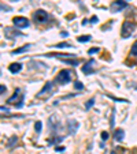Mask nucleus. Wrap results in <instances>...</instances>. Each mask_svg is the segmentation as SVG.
I'll use <instances>...</instances> for the list:
<instances>
[{
	"mask_svg": "<svg viewBox=\"0 0 137 154\" xmlns=\"http://www.w3.org/2000/svg\"><path fill=\"white\" fill-rule=\"evenodd\" d=\"M93 104H95V98H91L87 102V104H85V108H87V109H89V108H91V106H92Z\"/></svg>",
	"mask_w": 137,
	"mask_h": 154,
	"instance_id": "nucleus-19",
	"label": "nucleus"
},
{
	"mask_svg": "<svg viewBox=\"0 0 137 154\" xmlns=\"http://www.w3.org/2000/svg\"><path fill=\"white\" fill-rule=\"evenodd\" d=\"M97 52H99V48H91V49L88 50L89 55H93V53H97Z\"/></svg>",
	"mask_w": 137,
	"mask_h": 154,
	"instance_id": "nucleus-22",
	"label": "nucleus"
},
{
	"mask_svg": "<svg viewBox=\"0 0 137 154\" xmlns=\"http://www.w3.org/2000/svg\"><path fill=\"white\" fill-rule=\"evenodd\" d=\"M1 10H3V11H10L11 8H10V7H7V6H4V4H1Z\"/></svg>",
	"mask_w": 137,
	"mask_h": 154,
	"instance_id": "nucleus-26",
	"label": "nucleus"
},
{
	"mask_svg": "<svg viewBox=\"0 0 137 154\" xmlns=\"http://www.w3.org/2000/svg\"><path fill=\"white\" fill-rule=\"evenodd\" d=\"M134 27H136L134 23H132V22H125L124 26H122V33H124L122 36H124V37H129L130 33L134 30Z\"/></svg>",
	"mask_w": 137,
	"mask_h": 154,
	"instance_id": "nucleus-4",
	"label": "nucleus"
},
{
	"mask_svg": "<svg viewBox=\"0 0 137 154\" xmlns=\"http://www.w3.org/2000/svg\"><path fill=\"white\" fill-rule=\"evenodd\" d=\"M55 80L59 85H66V83H68V82L71 80V72H70L68 70H62V71L58 74Z\"/></svg>",
	"mask_w": 137,
	"mask_h": 154,
	"instance_id": "nucleus-1",
	"label": "nucleus"
},
{
	"mask_svg": "<svg viewBox=\"0 0 137 154\" xmlns=\"http://www.w3.org/2000/svg\"><path fill=\"white\" fill-rule=\"evenodd\" d=\"M4 92H6V86H4V85H1V86H0V93L3 94Z\"/></svg>",
	"mask_w": 137,
	"mask_h": 154,
	"instance_id": "nucleus-28",
	"label": "nucleus"
},
{
	"mask_svg": "<svg viewBox=\"0 0 137 154\" xmlns=\"http://www.w3.org/2000/svg\"><path fill=\"white\" fill-rule=\"evenodd\" d=\"M130 56H137V41H134V44L132 45V49H130Z\"/></svg>",
	"mask_w": 137,
	"mask_h": 154,
	"instance_id": "nucleus-14",
	"label": "nucleus"
},
{
	"mask_svg": "<svg viewBox=\"0 0 137 154\" xmlns=\"http://www.w3.org/2000/svg\"><path fill=\"white\" fill-rule=\"evenodd\" d=\"M111 154H115V153H111Z\"/></svg>",
	"mask_w": 137,
	"mask_h": 154,
	"instance_id": "nucleus-32",
	"label": "nucleus"
},
{
	"mask_svg": "<svg viewBox=\"0 0 137 154\" xmlns=\"http://www.w3.org/2000/svg\"><path fill=\"white\" fill-rule=\"evenodd\" d=\"M34 128H36V131H37V132H41L43 123H41V121H36V124H34Z\"/></svg>",
	"mask_w": 137,
	"mask_h": 154,
	"instance_id": "nucleus-17",
	"label": "nucleus"
},
{
	"mask_svg": "<svg viewBox=\"0 0 137 154\" xmlns=\"http://www.w3.org/2000/svg\"><path fill=\"white\" fill-rule=\"evenodd\" d=\"M55 150H56V151H63V150H64V149H63V147H56Z\"/></svg>",
	"mask_w": 137,
	"mask_h": 154,
	"instance_id": "nucleus-31",
	"label": "nucleus"
},
{
	"mask_svg": "<svg viewBox=\"0 0 137 154\" xmlns=\"http://www.w3.org/2000/svg\"><path fill=\"white\" fill-rule=\"evenodd\" d=\"M8 70H10L11 74H17V72H19L22 70V64L21 63H13V64H10Z\"/></svg>",
	"mask_w": 137,
	"mask_h": 154,
	"instance_id": "nucleus-8",
	"label": "nucleus"
},
{
	"mask_svg": "<svg viewBox=\"0 0 137 154\" xmlns=\"http://www.w3.org/2000/svg\"><path fill=\"white\" fill-rule=\"evenodd\" d=\"M78 125H80V124L77 123L75 120H68V131H70V134H75Z\"/></svg>",
	"mask_w": 137,
	"mask_h": 154,
	"instance_id": "nucleus-9",
	"label": "nucleus"
},
{
	"mask_svg": "<svg viewBox=\"0 0 137 154\" xmlns=\"http://www.w3.org/2000/svg\"><path fill=\"white\" fill-rule=\"evenodd\" d=\"M124 136H125V131H124V129H122V128L115 129V132H114V139H115V141L121 142L122 139H124Z\"/></svg>",
	"mask_w": 137,
	"mask_h": 154,
	"instance_id": "nucleus-10",
	"label": "nucleus"
},
{
	"mask_svg": "<svg viewBox=\"0 0 137 154\" xmlns=\"http://www.w3.org/2000/svg\"><path fill=\"white\" fill-rule=\"evenodd\" d=\"M93 64H95V62L91 59V60H88L84 66L81 67V71L84 72L85 75H89V74H92L93 72Z\"/></svg>",
	"mask_w": 137,
	"mask_h": 154,
	"instance_id": "nucleus-6",
	"label": "nucleus"
},
{
	"mask_svg": "<svg viewBox=\"0 0 137 154\" xmlns=\"http://www.w3.org/2000/svg\"><path fill=\"white\" fill-rule=\"evenodd\" d=\"M56 48H67V46H70L67 42H60V44H58V45H55Z\"/></svg>",
	"mask_w": 137,
	"mask_h": 154,
	"instance_id": "nucleus-20",
	"label": "nucleus"
},
{
	"mask_svg": "<svg viewBox=\"0 0 137 154\" xmlns=\"http://www.w3.org/2000/svg\"><path fill=\"white\" fill-rule=\"evenodd\" d=\"M114 117H115V113L112 112V115H111V123H110V124H111L112 128H114Z\"/></svg>",
	"mask_w": 137,
	"mask_h": 154,
	"instance_id": "nucleus-27",
	"label": "nucleus"
},
{
	"mask_svg": "<svg viewBox=\"0 0 137 154\" xmlns=\"http://www.w3.org/2000/svg\"><path fill=\"white\" fill-rule=\"evenodd\" d=\"M97 21H99V18H97V17L95 15V17H92V18H91V23H96Z\"/></svg>",
	"mask_w": 137,
	"mask_h": 154,
	"instance_id": "nucleus-25",
	"label": "nucleus"
},
{
	"mask_svg": "<svg viewBox=\"0 0 137 154\" xmlns=\"http://www.w3.org/2000/svg\"><path fill=\"white\" fill-rule=\"evenodd\" d=\"M62 141H63L62 136H56V138H54V139H51L48 143H50V145H55V142H62Z\"/></svg>",
	"mask_w": 137,
	"mask_h": 154,
	"instance_id": "nucleus-18",
	"label": "nucleus"
},
{
	"mask_svg": "<svg viewBox=\"0 0 137 154\" xmlns=\"http://www.w3.org/2000/svg\"><path fill=\"white\" fill-rule=\"evenodd\" d=\"M19 93H21V89H17V90L14 92V94L11 96V97H10V98H8V102H10V104H13V102H15V100H17V97H18V94H19Z\"/></svg>",
	"mask_w": 137,
	"mask_h": 154,
	"instance_id": "nucleus-13",
	"label": "nucleus"
},
{
	"mask_svg": "<svg viewBox=\"0 0 137 154\" xmlns=\"http://www.w3.org/2000/svg\"><path fill=\"white\" fill-rule=\"evenodd\" d=\"M60 36H62V37H67L68 33H67V31H62V33H60Z\"/></svg>",
	"mask_w": 137,
	"mask_h": 154,
	"instance_id": "nucleus-29",
	"label": "nucleus"
},
{
	"mask_svg": "<svg viewBox=\"0 0 137 154\" xmlns=\"http://www.w3.org/2000/svg\"><path fill=\"white\" fill-rule=\"evenodd\" d=\"M51 89H52V82H47V83L44 85L43 90H40V92L37 93V97H38V96H43V94H45L47 92H50Z\"/></svg>",
	"mask_w": 137,
	"mask_h": 154,
	"instance_id": "nucleus-11",
	"label": "nucleus"
},
{
	"mask_svg": "<svg viewBox=\"0 0 137 154\" xmlns=\"http://www.w3.org/2000/svg\"><path fill=\"white\" fill-rule=\"evenodd\" d=\"M15 141H17V136H13V138L10 139V143H8V146H13L14 142H15Z\"/></svg>",
	"mask_w": 137,
	"mask_h": 154,
	"instance_id": "nucleus-24",
	"label": "nucleus"
},
{
	"mask_svg": "<svg viewBox=\"0 0 137 154\" xmlns=\"http://www.w3.org/2000/svg\"><path fill=\"white\" fill-rule=\"evenodd\" d=\"M100 136H101V139H103V141H107V139H108V132H107V131H103Z\"/></svg>",
	"mask_w": 137,
	"mask_h": 154,
	"instance_id": "nucleus-21",
	"label": "nucleus"
},
{
	"mask_svg": "<svg viewBox=\"0 0 137 154\" xmlns=\"http://www.w3.org/2000/svg\"><path fill=\"white\" fill-rule=\"evenodd\" d=\"M55 116H51L50 117V121H48V125L51 127V129H52V134L55 135L56 134V131H58V128H59V123H56L55 121Z\"/></svg>",
	"mask_w": 137,
	"mask_h": 154,
	"instance_id": "nucleus-7",
	"label": "nucleus"
},
{
	"mask_svg": "<svg viewBox=\"0 0 137 154\" xmlns=\"http://www.w3.org/2000/svg\"><path fill=\"white\" fill-rule=\"evenodd\" d=\"M89 40H91V36H80V37L77 38L78 42H87V41H89Z\"/></svg>",
	"mask_w": 137,
	"mask_h": 154,
	"instance_id": "nucleus-15",
	"label": "nucleus"
},
{
	"mask_svg": "<svg viewBox=\"0 0 137 154\" xmlns=\"http://www.w3.org/2000/svg\"><path fill=\"white\" fill-rule=\"evenodd\" d=\"M33 19L38 22V23H41V22H47L48 21V14L45 13L44 10H37L36 13L33 14Z\"/></svg>",
	"mask_w": 137,
	"mask_h": 154,
	"instance_id": "nucleus-3",
	"label": "nucleus"
},
{
	"mask_svg": "<svg viewBox=\"0 0 137 154\" xmlns=\"http://www.w3.org/2000/svg\"><path fill=\"white\" fill-rule=\"evenodd\" d=\"M74 89H77V90H82V89H84V85H82L80 80H75L74 82Z\"/></svg>",
	"mask_w": 137,
	"mask_h": 154,
	"instance_id": "nucleus-16",
	"label": "nucleus"
},
{
	"mask_svg": "<svg viewBox=\"0 0 137 154\" xmlns=\"http://www.w3.org/2000/svg\"><path fill=\"white\" fill-rule=\"evenodd\" d=\"M13 22H14V26H15V27H19V29L29 27V25H30L29 19L25 18V17H15V18L13 19Z\"/></svg>",
	"mask_w": 137,
	"mask_h": 154,
	"instance_id": "nucleus-2",
	"label": "nucleus"
},
{
	"mask_svg": "<svg viewBox=\"0 0 137 154\" xmlns=\"http://www.w3.org/2000/svg\"><path fill=\"white\" fill-rule=\"evenodd\" d=\"M1 112H3V113H8V109L4 108V106H1Z\"/></svg>",
	"mask_w": 137,
	"mask_h": 154,
	"instance_id": "nucleus-30",
	"label": "nucleus"
},
{
	"mask_svg": "<svg viewBox=\"0 0 137 154\" xmlns=\"http://www.w3.org/2000/svg\"><path fill=\"white\" fill-rule=\"evenodd\" d=\"M64 63H67V64H73V66H77V64H78V60H64Z\"/></svg>",
	"mask_w": 137,
	"mask_h": 154,
	"instance_id": "nucleus-23",
	"label": "nucleus"
},
{
	"mask_svg": "<svg viewBox=\"0 0 137 154\" xmlns=\"http://www.w3.org/2000/svg\"><path fill=\"white\" fill-rule=\"evenodd\" d=\"M30 48V45H25V46H22V48H18V49H14L13 50V55H18V53H22V52H25Z\"/></svg>",
	"mask_w": 137,
	"mask_h": 154,
	"instance_id": "nucleus-12",
	"label": "nucleus"
},
{
	"mask_svg": "<svg viewBox=\"0 0 137 154\" xmlns=\"http://www.w3.org/2000/svg\"><path fill=\"white\" fill-rule=\"evenodd\" d=\"M125 7H126V1H122V0H115L114 3L111 4V11L112 13H119L121 10H124Z\"/></svg>",
	"mask_w": 137,
	"mask_h": 154,
	"instance_id": "nucleus-5",
	"label": "nucleus"
}]
</instances>
